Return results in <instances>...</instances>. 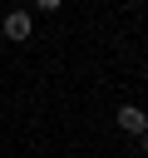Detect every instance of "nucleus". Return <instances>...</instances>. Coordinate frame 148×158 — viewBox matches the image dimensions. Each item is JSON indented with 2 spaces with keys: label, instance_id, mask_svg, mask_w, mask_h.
Segmentation results:
<instances>
[{
  "label": "nucleus",
  "instance_id": "7ed1b4c3",
  "mask_svg": "<svg viewBox=\"0 0 148 158\" xmlns=\"http://www.w3.org/2000/svg\"><path fill=\"white\" fill-rule=\"evenodd\" d=\"M35 5H39V10H59L64 0H35Z\"/></svg>",
  "mask_w": 148,
  "mask_h": 158
},
{
  "label": "nucleus",
  "instance_id": "f257e3e1",
  "mask_svg": "<svg viewBox=\"0 0 148 158\" xmlns=\"http://www.w3.org/2000/svg\"><path fill=\"white\" fill-rule=\"evenodd\" d=\"M0 30H5V40H15V44H25V40L35 35V25H30V10H10Z\"/></svg>",
  "mask_w": 148,
  "mask_h": 158
},
{
  "label": "nucleus",
  "instance_id": "20e7f679",
  "mask_svg": "<svg viewBox=\"0 0 148 158\" xmlns=\"http://www.w3.org/2000/svg\"><path fill=\"white\" fill-rule=\"evenodd\" d=\"M138 148H143V158H148V133H138Z\"/></svg>",
  "mask_w": 148,
  "mask_h": 158
},
{
  "label": "nucleus",
  "instance_id": "f03ea898",
  "mask_svg": "<svg viewBox=\"0 0 148 158\" xmlns=\"http://www.w3.org/2000/svg\"><path fill=\"white\" fill-rule=\"evenodd\" d=\"M113 123H118L123 133H133V138H138V133H148V114H143L138 104H123V109L113 114Z\"/></svg>",
  "mask_w": 148,
  "mask_h": 158
}]
</instances>
